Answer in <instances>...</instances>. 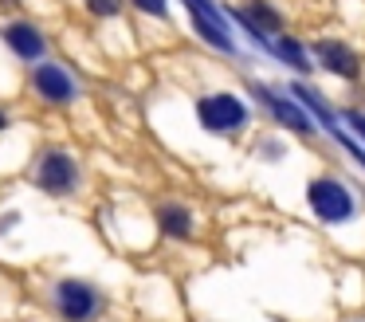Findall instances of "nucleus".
<instances>
[{"instance_id": "nucleus-6", "label": "nucleus", "mask_w": 365, "mask_h": 322, "mask_svg": "<svg viewBox=\"0 0 365 322\" xmlns=\"http://www.w3.org/2000/svg\"><path fill=\"white\" fill-rule=\"evenodd\" d=\"M252 94L271 110V118H275V122H283L287 130H294L299 138H310V134H314V114H310L307 106H299V102H294V94L287 99V94H279L275 86H267V83H252Z\"/></svg>"}, {"instance_id": "nucleus-3", "label": "nucleus", "mask_w": 365, "mask_h": 322, "mask_svg": "<svg viewBox=\"0 0 365 322\" xmlns=\"http://www.w3.org/2000/svg\"><path fill=\"white\" fill-rule=\"evenodd\" d=\"M307 204L322 224H346V220H354V212H357L349 188L341 185L338 177H314L310 181L307 185Z\"/></svg>"}, {"instance_id": "nucleus-16", "label": "nucleus", "mask_w": 365, "mask_h": 322, "mask_svg": "<svg viewBox=\"0 0 365 322\" xmlns=\"http://www.w3.org/2000/svg\"><path fill=\"white\" fill-rule=\"evenodd\" d=\"M20 4V0H0V8H16Z\"/></svg>"}, {"instance_id": "nucleus-9", "label": "nucleus", "mask_w": 365, "mask_h": 322, "mask_svg": "<svg viewBox=\"0 0 365 322\" xmlns=\"http://www.w3.org/2000/svg\"><path fill=\"white\" fill-rule=\"evenodd\" d=\"M236 20L244 24L259 44H267V36H283V12H279L271 0H244V8H236Z\"/></svg>"}, {"instance_id": "nucleus-1", "label": "nucleus", "mask_w": 365, "mask_h": 322, "mask_svg": "<svg viewBox=\"0 0 365 322\" xmlns=\"http://www.w3.org/2000/svg\"><path fill=\"white\" fill-rule=\"evenodd\" d=\"M197 122L205 126L208 134L232 138V134L247 130L252 114H247L244 99H236V94H228V91H212V94H200L197 99Z\"/></svg>"}, {"instance_id": "nucleus-2", "label": "nucleus", "mask_w": 365, "mask_h": 322, "mask_svg": "<svg viewBox=\"0 0 365 322\" xmlns=\"http://www.w3.org/2000/svg\"><path fill=\"white\" fill-rule=\"evenodd\" d=\"M32 185L48 196H71L79 188V165H75V157L67 149L48 146L40 149V157L32 165Z\"/></svg>"}, {"instance_id": "nucleus-8", "label": "nucleus", "mask_w": 365, "mask_h": 322, "mask_svg": "<svg viewBox=\"0 0 365 322\" xmlns=\"http://www.w3.org/2000/svg\"><path fill=\"white\" fill-rule=\"evenodd\" d=\"M0 39L12 47L20 63H43L48 59V36L43 28H36L32 20H4L0 24Z\"/></svg>"}, {"instance_id": "nucleus-10", "label": "nucleus", "mask_w": 365, "mask_h": 322, "mask_svg": "<svg viewBox=\"0 0 365 322\" xmlns=\"http://www.w3.org/2000/svg\"><path fill=\"white\" fill-rule=\"evenodd\" d=\"M158 224L169 240H189L192 236V212L185 208V204H173V201L158 204Z\"/></svg>"}, {"instance_id": "nucleus-12", "label": "nucleus", "mask_w": 365, "mask_h": 322, "mask_svg": "<svg viewBox=\"0 0 365 322\" xmlns=\"http://www.w3.org/2000/svg\"><path fill=\"white\" fill-rule=\"evenodd\" d=\"M122 4H126V0H83V8H87L95 20H114V16H122Z\"/></svg>"}, {"instance_id": "nucleus-4", "label": "nucleus", "mask_w": 365, "mask_h": 322, "mask_svg": "<svg viewBox=\"0 0 365 322\" xmlns=\"http://www.w3.org/2000/svg\"><path fill=\"white\" fill-rule=\"evenodd\" d=\"M32 94L48 106H71L79 99V79L56 59H43V63H32Z\"/></svg>"}, {"instance_id": "nucleus-5", "label": "nucleus", "mask_w": 365, "mask_h": 322, "mask_svg": "<svg viewBox=\"0 0 365 322\" xmlns=\"http://www.w3.org/2000/svg\"><path fill=\"white\" fill-rule=\"evenodd\" d=\"M56 311L63 322H95L103 311V295L87 279H59L56 283Z\"/></svg>"}, {"instance_id": "nucleus-13", "label": "nucleus", "mask_w": 365, "mask_h": 322, "mask_svg": "<svg viewBox=\"0 0 365 322\" xmlns=\"http://www.w3.org/2000/svg\"><path fill=\"white\" fill-rule=\"evenodd\" d=\"M130 4L138 8V12H145V16H169V0H130Z\"/></svg>"}, {"instance_id": "nucleus-11", "label": "nucleus", "mask_w": 365, "mask_h": 322, "mask_svg": "<svg viewBox=\"0 0 365 322\" xmlns=\"http://www.w3.org/2000/svg\"><path fill=\"white\" fill-rule=\"evenodd\" d=\"M271 51L279 55V63H287V67L299 71V75H310V71H314V59H310V51L299 44V39H291V36H275Z\"/></svg>"}, {"instance_id": "nucleus-15", "label": "nucleus", "mask_w": 365, "mask_h": 322, "mask_svg": "<svg viewBox=\"0 0 365 322\" xmlns=\"http://www.w3.org/2000/svg\"><path fill=\"white\" fill-rule=\"evenodd\" d=\"M9 126H12V118L4 114V110H0V130H9Z\"/></svg>"}, {"instance_id": "nucleus-14", "label": "nucleus", "mask_w": 365, "mask_h": 322, "mask_svg": "<svg viewBox=\"0 0 365 322\" xmlns=\"http://www.w3.org/2000/svg\"><path fill=\"white\" fill-rule=\"evenodd\" d=\"M341 118L349 122V130H354V134H361V138H365V114H357V110H346Z\"/></svg>"}, {"instance_id": "nucleus-7", "label": "nucleus", "mask_w": 365, "mask_h": 322, "mask_svg": "<svg viewBox=\"0 0 365 322\" xmlns=\"http://www.w3.org/2000/svg\"><path fill=\"white\" fill-rule=\"evenodd\" d=\"M310 55L318 59V67H322V71H330V75L346 79V83H354V79H361V71H365L361 55H357L349 44H341V39H334V36H318L314 44H310Z\"/></svg>"}]
</instances>
